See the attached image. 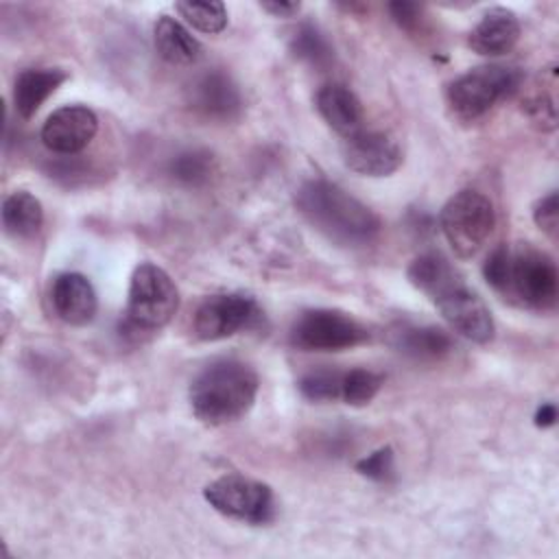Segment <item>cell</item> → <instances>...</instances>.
I'll list each match as a JSON object with an SVG mask.
<instances>
[{
  "label": "cell",
  "instance_id": "3957f363",
  "mask_svg": "<svg viewBox=\"0 0 559 559\" xmlns=\"http://www.w3.org/2000/svg\"><path fill=\"white\" fill-rule=\"evenodd\" d=\"M179 308V290L173 277L157 264L142 262L135 266L129 284L122 330L140 336L162 330Z\"/></svg>",
  "mask_w": 559,
  "mask_h": 559
},
{
  "label": "cell",
  "instance_id": "7a4b0ae2",
  "mask_svg": "<svg viewBox=\"0 0 559 559\" xmlns=\"http://www.w3.org/2000/svg\"><path fill=\"white\" fill-rule=\"evenodd\" d=\"M255 371L240 360H216L190 384V406L197 419L207 426H223L240 419L258 395Z\"/></svg>",
  "mask_w": 559,
  "mask_h": 559
},
{
  "label": "cell",
  "instance_id": "f1b7e54d",
  "mask_svg": "<svg viewBox=\"0 0 559 559\" xmlns=\"http://www.w3.org/2000/svg\"><path fill=\"white\" fill-rule=\"evenodd\" d=\"M389 11H391V17L406 31H413L417 24H419V15H421V9L419 4L415 2H391L389 4Z\"/></svg>",
  "mask_w": 559,
  "mask_h": 559
},
{
  "label": "cell",
  "instance_id": "4fadbf2b",
  "mask_svg": "<svg viewBox=\"0 0 559 559\" xmlns=\"http://www.w3.org/2000/svg\"><path fill=\"white\" fill-rule=\"evenodd\" d=\"M55 314L68 325H87L98 308L92 282L81 273H61L50 286Z\"/></svg>",
  "mask_w": 559,
  "mask_h": 559
},
{
  "label": "cell",
  "instance_id": "8fae6325",
  "mask_svg": "<svg viewBox=\"0 0 559 559\" xmlns=\"http://www.w3.org/2000/svg\"><path fill=\"white\" fill-rule=\"evenodd\" d=\"M98 131L96 114L85 105H66L55 109L44 127L41 142L48 151L59 155H74L83 151Z\"/></svg>",
  "mask_w": 559,
  "mask_h": 559
},
{
  "label": "cell",
  "instance_id": "ffe728a7",
  "mask_svg": "<svg viewBox=\"0 0 559 559\" xmlns=\"http://www.w3.org/2000/svg\"><path fill=\"white\" fill-rule=\"evenodd\" d=\"M44 223V210L39 199L26 190L11 192L2 203V225L13 238H33Z\"/></svg>",
  "mask_w": 559,
  "mask_h": 559
},
{
  "label": "cell",
  "instance_id": "484cf974",
  "mask_svg": "<svg viewBox=\"0 0 559 559\" xmlns=\"http://www.w3.org/2000/svg\"><path fill=\"white\" fill-rule=\"evenodd\" d=\"M341 378L343 371L317 369L299 380V391L312 402H334L341 400Z\"/></svg>",
  "mask_w": 559,
  "mask_h": 559
},
{
  "label": "cell",
  "instance_id": "5b68a950",
  "mask_svg": "<svg viewBox=\"0 0 559 559\" xmlns=\"http://www.w3.org/2000/svg\"><path fill=\"white\" fill-rule=\"evenodd\" d=\"M439 225L459 258H474L493 231L496 212L485 194L467 188L448 199L441 207Z\"/></svg>",
  "mask_w": 559,
  "mask_h": 559
},
{
  "label": "cell",
  "instance_id": "9a60e30c",
  "mask_svg": "<svg viewBox=\"0 0 559 559\" xmlns=\"http://www.w3.org/2000/svg\"><path fill=\"white\" fill-rule=\"evenodd\" d=\"M520 39V20L511 9L493 7L472 28L467 44L474 52L485 57L507 55Z\"/></svg>",
  "mask_w": 559,
  "mask_h": 559
},
{
  "label": "cell",
  "instance_id": "9c48e42d",
  "mask_svg": "<svg viewBox=\"0 0 559 559\" xmlns=\"http://www.w3.org/2000/svg\"><path fill=\"white\" fill-rule=\"evenodd\" d=\"M430 299L443 319L452 325V330L461 336L474 343H489L493 338L496 325L489 308L474 290L463 284L459 275L445 282L435 295H430Z\"/></svg>",
  "mask_w": 559,
  "mask_h": 559
},
{
  "label": "cell",
  "instance_id": "4dcf8cb0",
  "mask_svg": "<svg viewBox=\"0 0 559 559\" xmlns=\"http://www.w3.org/2000/svg\"><path fill=\"white\" fill-rule=\"evenodd\" d=\"M555 419H557V408H555V404H542V406L537 408V413H535V426H539V428L552 426Z\"/></svg>",
  "mask_w": 559,
  "mask_h": 559
},
{
  "label": "cell",
  "instance_id": "7c38bea8",
  "mask_svg": "<svg viewBox=\"0 0 559 559\" xmlns=\"http://www.w3.org/2000/svg\"><path fill=\"white\" fill-rule=\"evenodd\" d=\"M345 164L367 177H386L402 166L400 144L382 131H365L345 138L343 146Z\"/></svg>",
  "mask_w": 559,
  "mask_h": 559
},
{
  "label": "cell",
  "instance_id": "44dd1931",
  "mask_svg": "<svg viewBox=\"0 0 559 559\" xmlns=\"http://www.w3.org/2000/svg\"><path fill=\"white\" fill-rule=\"evenodd\" d=\"M406 275L415 288H419L421 293H426L430 297L435 290H439L445 282H450L459 273L452 269V264L441 253L430 251V253L417 255L411 262Z\"/></svg>",
  "mask_w": 559,
  "mask_h": 559
},
{
  "label": "cell",
  "instance_id": "30bf717a",
  "mask_svg": "<svg viewBox=\"0 0 559 559\" xmlns=\"http://www.w3.org/2000/svg\"><path fill=\"white\" fill-rule=\"evenodd\" d=\"M262 312L253 297L242 293L212 295L194 312L192 330L201 341H221L253 328Z\"/></svg>",
  "mask_w": 559,
  "mask_h": 559
},
{
  "label": "cell",
  "instance_id": "83f0119b",
  "mask_svg": "<svg viewBox=\"0 0 559 559\" xmlns=\"http://www.w3.org/2000/svg\"><path fill=\"white\" fill-rule=\"evenodd\" d=\"M533 218L537 223V227L542 231H546L550 238L557 236L559 229V199L557 192H548L546 197H542L535 207H533Z\"/></svg>",
  "mask_w": 559,
  "mask_h": 559
},
{
  "label": "cell",
  "instance_id": "d6986e66",
  "mask_svg": "<svg viewBox=\"0 0 559 559\" xmlns=\"http://www.w3.org/2000/svg\"><path fill=\"white\" fill-rule=\"evenodd\" d=\"M393 345L413 356V358H421V360H435L445 356L452 349V338L432 325H400L393 332Z\"/></svg>",
  "mask_w": 559,
  "mask_h": 559
},
{
  "label": "cell",
  "instance_id": "8992f818",
  "mask_svg": "<svg viewBox=\"0 0 559 559\" xmlns=\"http://www.w3.org/2000/svg\"><path fill=\"white\" fill-rule=\"evenodd\" d=\"M520 83L522 72L518 68L480 66L450 83L448 105L456 118L469 122L485 116L496 103L515 94Z\"/></svg>",
  "mask_w": 559,
  "mask_h": 559
},
{
  "label": "cell",
  "instance_id": "ba28073f",
  "mask_svg": "<svg viewBox=\"0 0 559 559\" xmlns=\"http://www.w3.org/2000/svg\"><path fill=\"white\" fill-rule=\"evenodd\" d=\"M203 498L218 513L247 524H266L275 515L271 487L240 474H225L212 480L203 489Z\"/></svg>",
  "mask_w": 559,
  "mask_h": 559
},
{
  "label": "cell",
  "instance_id": "d4e9b609",
  "mask_svg": "<svg viewBox=\"0 0 559 559\" xmlns=\"http://www.w3.org/2000/svg\"><path fill=\"white\" fill-rule=\"evenodd\" d=\"M290 48L299 59H304L312 66H319V68L332 59V48H330L328 39L310 24H304L295 31Z\"/></svg>",
  "mask_w": 559,
  "mask_h": 559
},
{
  "label": "cell",
  "instance_id": "2e32d148",
  "mask_svg": "<svg viewBox=\"0 0 559 559\" xmlns=\"http://www.w3.org/2000/svg\"><path fill=\"white\" fill-rule=\"evenodd\" d=\"M314 103L321 118L343 138H349L362 129L365 111L358 96L349 87L341 83H325L317 92Z\"/></svg>",
  "mask_w": 559,
  "mask_h": 559
},
{
  "label": "cell",
  "instance_id": "603a6c76",
  "mask_svg": "<svg viewBox=\"0 0 559 559\" xmlns=\"http://www.w3.org/2000/svg\"><path fill=\"white\" fill-rule=\"evenodd\" d=\"M177 11L181 13V17L194 26L201 33L214 35L221 33L227 26V9L223 2L218 0H210V2H177Z\"/></svg>",
  "mask_w": 559,
  "mask_h": 559
},
{
  "label": "cell",
  "instance_id": "277c9868",
  "mask_svg": "<svg viewBox=\"0 0 559 559\" xmlns=\"http://www.w3.org/2000/svg\"><path fill=\"white\" fill-rule=\"evenodd\" d=\"M500 295L531 310H550L559 297V273L552 258L531 245L509 249Z\"/></svg>",
  "mask_w": 559,
  "mask_h": 559
},
{
  "label": "cell",
  "instance_id": "7402d4cb",
  "mask_svg": "<svg viewBox=\"0 0 559 559\" xmlns=\"http://www.w3.org/2000/svg\"><path fill=\"white\" fill-rule=\"evenodd\" d=\"M168 173L183 186H201L214 173V157L203 148H190L173 157Z\"/></svg>",
  "mask_w": 559,
  "mask_h": 559
},
{
  "label": "cell",
  "instance_id": "4316f807",
  "mask_svg": "<svg viewBox=\"0 0 559 559\" xmlns=\"http://www.w3.org/2000/svg\"><path fill=\"white\" fill-rule=\"evenodd\" d=\"M356 469L373 480H389L393 476V450L391 448H380L371 454H367L365 459H360L356 463Z\"/></svg>",
  "mask_w": 559,
  "mask_h": 559
},
{
  "label": "cell",
  "instance_id": "cb8c5ba5",
  "mask_svg": "<svg viewBox=\"0 0 559 559\" xmlns=\"http://www.w3.org/2000/svg\"><path fill=\"white\" fill-rule=\"evenodd\" d=\"M384 378L371 369H352L343 371L341 378V400L352 406L369 404L380 391Z\"/></svg>",
  "mask_w": 559,
  "mask_h": 559
},
{
  "label": "cell",
  "instance_id": "6da1fadb",
  "mask_svg": "<svg viewBox=\"0 0 559 559\" xmlns=\"http://www.w3.org/2000/svg\"><path fill=\"white\" fill-rule=\"evenodd\" d=\"M297 207L310 225L341 245H367L380 231L371 207L325 179L306 181L297 192Z\"/></svg>",
  "mask_w": 559,
  "mask_h": 559
},
{
  "label": "cell",
  "instance_id": "52a82bcc",
  "mask_svg": "<svg viewBox=\"0 0 559 559\" xmlns=\"http://www.w3.org/2000/svg\"><path fill=\"white\" fill-rule=\"evenodd\" d=\"M369 338L367 328L347 312L306 310L290 328V343L301 352H341Z\"/></svg>",
  "mask_w": 559,
  "mask_h": 559
},
{
  "label": "cell",
  "instance_id": "5bb4252c",
  "mask_svg": "<svg viewBox=\"0 0 559 559\" xmlns=\"http://www.w3.org/2000/svg\"><path fill=\"white\" fill-rule=\"evenodd\" d=\"M190 103L203 116L218 120H229L242 105L236 83L221 70H207L194 79L190 87Z\"/></svg>",
  "mask_w": 559,
  "mask_h": 559
},
{
  "label": "cell",
  "instance_id": "e0dca14e",
  "mask_svg": "<svg viewBox=\"0 0 559 559\" xmlns=\"http://www.w3.org/2000/svg\"><path fill=\"white\" fill-rule=\"evenodd\" d=\"M68 79L61 68H28L22 70L13 85V105L22 118H33L48 96Z\"/></svg>",
  "mask_w": 559,
  "mask_h": 559
},
{
  "label": "cell",
  "instance_id": "f546056e",
  "mask_svg": "<svg viewBox=\"0 0 559 559\" xmlns=\"http://www.w3.org/2000/svg\"><path fill=\"white\" fill-rule=\"evenodd\" d=\"M260 7H262L266 13H271L273 17H293V15L299 13V9H301L299 2H277V0H273V2H260Z\"/></svg>",
  "mask_w": 559,
  "mask_h": 559
},
{
  "label": "cell",
  "instance_id": "ac0fdd59",
  "mask_svg": "<svg viewBox=\"0 0 559 559\" xmlns=\"http://www.w3.org/2000/svg\"><path fill=\"white\" fill-rule=\"evenodd\" d=\"M153 41L162 59L173 66H192L201 59L199 39L175 17L162 15L153 26Z\"/></svg>",
  "mask_w": 559,
  "mask_h": 559
}]
</instances>
